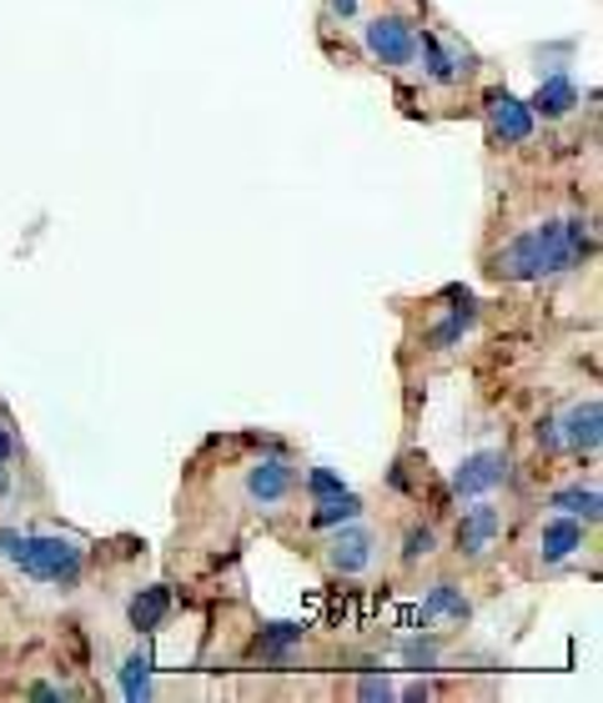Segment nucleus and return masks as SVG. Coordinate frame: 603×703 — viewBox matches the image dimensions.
Segmentation results:
<instances>
[{
    "instance_id": "nucleus-1",
    "label": "nucleus",
    "mask_w": 603,
    "mask_h": 703,
    "mask_svg": "<svg viewBox=\"0 0 603 703\" xmlns=\"http://www.w3.org/2000/svg\"><path fill=\"white\" fill-rule=\"evenodd\" d=\"M589 257H593V227L569 217V221H543V227L513 237L493 257V271L508 281H543L559 277V271H573Z\"/></svg>"
},
{
    "instance_id": "nucleus-2",
    "label": "nucleus",
    "mask_w": 603,
    "mask_h": 703,
    "mask_svg": "<svg viewBox=\"0 0 603 703\" xmlns=\"http://www.w3.org/2000/svg\"><path fill=\"white\" fill-rule=\"evenodd\" d=\"M0 558L15 562L25 578H41V583H81L86 573V548L76 538H51V533H15L0 528Z\"/></svg>"
},
{
    "instance_id": "nucleus-3",
    "label": "nucleus",
    "mask_w": 603,
    "mask_h": 703,
    "mask_svg": "<svg viewBox=\"0 0 603 703\" xmlns=\"http://www.w3.org/2000/svg\"><path fill=\"white\" fill-rule=\"evenodd\" d=\"M362 41H367V51L383 65H407L417 55V31L403 15H377V21L362 31Z\"/></svg>"
},
{
    "instance_id": "nucleus-4",
    "label": "nucleus",
    "mask_w": 603,
    "mask_h": 703,
    "mask_svg": "<svg viewBox=\"0 0 603 703\" xmlns=\"http://www.w3.org/2000/svg\"><path fill=\"white\" fill-rule=\"evenodd\" d=\"M482 111H488V126H493V136L503 141V146H523L528 136H533V111H528V101H518L513 91H488V101H482Z\"/></svg>"
},
{
    "instance_id": "nucleus-5",
    "label": "nucleus",
    "mask_w": 603,
    "mask_h": 703,
    "mask_svg": "<svg viewBox=\"0 0 603 703\" xmlns=\"http://www.w3.org/2000/svg\"><path fill=\"white\" fill-rule=\"evenodd\" d=\"M498 483H508V457L503 453H472L453 473V493L458 498H488Z\"/></svg>"
},
{
    "instance_id": "nucleus-6",
    "label": "nucleus",
    "mask_w": 603,
    "mask_h": 703,
    "mask_svg": "<svg viewBox=\"0 0 603 703\" xmlns=\"http://www.w3.org/2000/svg\"><path fill=\"white\" fill-rule=\"evenodd\" d=\"M297 473L287 457H262V463L247 467V498L257 503V508H277V503L292 493Z\"/></svg>"
},
{
    "instance_id": "nucleus-7",
    "label": "nucleus",
    "mask_w": 603,
    "mask_h": 703,
    "mask_svg": "<svg viewBox=\"0 0 603 703\" xmlns=\"http://www.w3.org/2000/svg\"><path fill=\"white\" fill-rule=\"evenodd\" d=\"M559 443L569 447V453H599V443H603V407H599V397L579 402V407L559 422Z\"/></svg>"
},
{
    "instance_id": "nucleus-8",
    "label": "nucleus",
    "mask_w": 603,
    "mask_h": 703,
    "mask_svg": "<svg viewBox=\"0 0 603 703\" xmlns=\"http://www.w3.org/2000/svg\"><path fill=\"white\" fill-rule=\"evenodd\" d=\"M373 552H377V538L367 528H337V538H332V548H328V562L342 578H352V573H367V568H373Z\"/></svg>"
},
{
    "instance_id": "nucleus-9",
    "label": "nucleus",
    "mask_w": 603,
    "mask_h": 703,
    "mask_svg": "<svg viewBox=\"0 0 603 703\" xmlns=\"http://www.w3.org/2000/svg\"><path fill=\"white\" fill-rule=\"evenodd\" d=\"M498 528H503V513H498L493 503L468 508V513H462V523H458V552H462V558H478L482 548H493Z\"/></svg>"
},
{
    "instance_id": "nucleus-10",
    "label": "nucleus",
    "mask_w": 603,
    "mask_h": 703,
    "mask_svg": "<svg viewBox=\"0 0 603 703\" xmlns=\"http://www.w3.org/2000/svg\"><path fill=\"white\" fill-rule=\"evenodd\" d=\"M573 106H579V86H573V81L563 76V71H553L549 81H538L533 101H528V111H533V116H543V121L569 116Z\"/></svg>"
},
{
    "instance_id": "nucleus-11",
    "label": "nucleus",
    "mask_w": 603,
    "mask_h": 703,
    "mask_svg": "<svg viewBox=\"0 0 603 703\" xmlns=\"http://www.w3.org/2000/svg\"><path fill=\"white\" fill-rule=\"evenodd\" d=\"M583 548V523L579 518H553V523H543V533H538V558L543 562H563L569 552H579Z\"/></svg>"
},
{
    "instance_id": "nucleus-12",
    "label": "nucleus",
    "mask_w": 603,
    "mask_h": 703,
    "mask_svg": "<svg viewBox=\"0 0 603 703\" xmlns=\"http://www.w3.org/2000/svg\"><path fill=\"white\" fill-rule=\"evenodd\" d=\"M417 51L428 61V81H438V86H453V81L468 71V55H453L438 35H417Z\"/></svg>"
},
{
    "instance_id": "nucleus-13",
    "label": "nucleus",
    "mask_w": 603,
    "mask_h": 703,
    "mask_svg": "<svg viewBox=\"0 0 603 703\" xmlns=\"http://www.w3.org/2000/svg\"><path fill=\"white\" fill-rule=\"evenodd\" d=\"M126 613H132V628H142V633H156V628L166 623V613H171V588H142V593L132 598V608H126Z\"/></svg>"
},
{
    "instance_id": "nucleus-14",
    "label": "nucleus",
    "mask_w": 603,
    "mask_h": 703,
    "mask_svg": "<svg viewBox=\"0 0 603 703\" xmlns=\"http://www.w3.org/2000/svg\"><path fill=\"white\" fill-rule=\"evenodd\" d=\"M468 613H472L468 598H462L453 583H433V593L423 598V623H433V618H453V623H462Z\"/></svg>"
},
{
    "instance_id": "nucleus-15",
    "label": "nucleus",
    "mask_w": 603,
    "mask_h": 703,
    "mask_svg": "<svg viewBox=\"0 0 603 703\" xmlns=\"http://www.w3.org/2000/svg\"><path fill=\"white\" fill-rule=\"evenodd\" d=\"M357 513H362V498H357V493L318 498V508H312V528H342V523H352Z\"/></svg>"
},
{
    "instance_id": "nucleus-16",
    "label": "nucleus",
    "mask_w": 603,
    "mask_h": 703,
    "mask_svg": "<svg viewBox=\"0 0 603 703\" xmlns=\"http://www.w3.org/2000/svg\"><path fill=\"white\" fill-rule=\"evenodd\" d=\"M553 508L569 513V518L599 523V493L593 487H563V493H553Z\"/></svg>"
},
{
    "instance_id": "nucleus-17",
    "label": "nucleus",
    "mask_w": 603,
    "mask_h": 703,
    "mask_svg": "<svg viewBox=\"0 0 603 703\" xmlns=\"http://www.w3.org/2000/svg\"><path fill=\"white\" fill-rule=\"evenodd\" d=\"M297 643H302V623H267L257 649H262V659H287V649H297Z\"/></svg>"
},
{
    "instance_id": "nucleus-18",
    "label": "nucleus",
    "mask_w": 603,
    "mask_h": 703,
    "mask_svg": "<svg viewBox=\"0 0 603 703\" xmlns=\"http://www.w3.org/2000/svg\"><path fill=\"white\" fill-rule=\"evenodd\" d=\"M121 693L132 703L152 693V659H146V653H132V659H126V669H121Z\"/></svg>"
},
{
    "instance_id": "nucleus-19",
    "label": "nucleus",
    "mask_w": 603,
    "mask_h": 703,
    "mask_svg": "<svg viewBox=\"0 0 603 703\" xmlns=\"http://www.w3.org/2000/svg\"><path fill=\"white\" fill-rule=\"evenodd\" d=\"M472 317H478V312H472V297H462V307H453V312H448V322H443V327H433V337H428V342H433V347H453V342H458V337L472 327Z\"/></svg>"
},
{
    "instance_id": "nucleus-20",
    "label": "nucleus",
    "mask_w": 603,
    "mask_h": 703,
    "mask_svg": "<svg viewBox=\"0 0 603 703\" xmlns=\"http://www.w3.org/2000/svg\"><path fill=\"white\" fill-rule=\"evenodd\" d=\"M433 528H423V523H417V528H407V538H403V562H417V558H428L433 552Z\"/></svg>"
},
{
    "instance_id": "nucleus-21",
    "label": "nucleus",
    "mask_w": 603,
    "mask_h": 703,
    "mask_svg": "<svg viewBox=\"0 0 603 703\" xmlns=\"http://www.w3.org/2000/svg\"><path fill=\"white\" fill-rule=\"evenodd\" d=\"M308 487H312V498H337V493H347V487H342V477L328 473V467H312Z\"/></svg>"
},
{
    "instance_id": "nucleus-22",
    "label": "nucleus",
    "mask_w": 603,
    "mask_h": 703,
    "mask_svg": "<svg viewBox=\"0 0 603 703\" xmlns=\"http://www.w3.org/2000/svg\"><path fill=\"white\" fill-rule=\"evenodd\" d=\"M403 653H407V663H423V669H433V659H438V643H433V639H428V643L413 639Z\"/></svg>"
},
{
    "instance_id": "nucleus-23",
    "label": "nucleus",
    "mask_w": 603,
    "mask_h": 703,
    "mask_svg": "<svg viewBox=\"0 0 603 703\" xmlns=\"http://www.w3.org/2000/svg\"><path fill=\"white\" fill-rule=\"evenodd\" d=\"M357 699H393V683H387V679H362Z\"/></svg>"
},
{
    "instance_id": "nucleus-24",
    "label": "nucleus",
    "mask_w": 603,
    "mask_h": 703,
    "mask_svg": "<svg viewBox=\"0 0 603 703\" xmlns=\"http://www.w3.org/2000/svg\"><path fill=\"white\" fill-rule=\"evenodd\" d=\"M538 443H543V447H559V422H553V417H543V427H538Z\"/></svg>"
},
{
    "instance_id": "nucleus-25",
    "label": "nucleus",
    "mask_w": 603,
    "mask_h": 703,
    "mask_svg": "<svg viewBox=\"0 0 603 703\" xmlns=\"http://www.w3.org/2000/svg\"><path fill=\"white\" fill-rule=\"evenodd\" d=\"M11 457H15V443H11V433H6V422H0V467H11Z\"/></svg>"
},
{
    "instance_id": "nucleus-26",
    "label": "nucleus",
    "mask_w": 603,
    "mask_h": 703,
    "mask_svg": "<svg viewBox=\"0 0 603 703\" xmlns=\"http://www.w3.org/2000/svg\"><path fill=\"white\" fill-rule=\"evenodd\" d=\"M31 693H35V699H71V693H66V689H55V683H35Z\"/></svg>"
}]
</instances>
